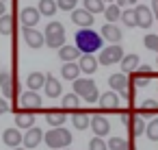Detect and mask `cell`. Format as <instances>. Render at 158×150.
<instances>
[{
    "label": "cell",
    "mask_w": 158,
    "mask_h": 150,
    "mask_svg": "<svg viewBox=\"0 0 158 150\" xmlns=\"http://www.w3.org/2000/svg\"><path fill=\"white\" fill-rule=\"evenodd\" d=\"M41 141H44V130H41L39 126H33V128H28V130L24 133L22 146H24V148H37Z\"/></svg>",
    "instance_id": "2e32d148"
},
{
    "label": "cell",
    "mask_w": 158,
    "mask_h": 150,
    "mask_svg": "<svg viewBox=\"0 0 158 150\" xmlns=\"http://www.w3.org/2000/svg\"><path fill=\"white\" fill-rule=\"evenodd\" d=\"M2 141L13 150V148H20L22 146V141H24V135H22V130L20 128H15V126H11V128H7L5 133H2Z\"/></svg>",
    "instance_id": "9a60e30c"
},
{
    "label": "cell",
    "mask_w": 158,
    "mask_h": 150,
    "mask_svg": "<svg viewBox=\"0 0 158 150\" xmlns=\"http://www.w3.org/2000/svg\"><path fill=\"white\" fill-rule=\"evenodd\" d=\"M145 135L149 141H158V117H152L145 126Z\"/></svg>",
    "instance_id": "e575fe53"
},
{
    "label": "cell",
    "mask_w": 158,
    "mask_h": 150,
    "mask_svg": "<svg viewBox=\"0 0 158 150\" xmlns=\"http://www.w3.org/2000/svg\"><path fill=\"white\" fill-rule=\"evenodd\" d=\"M134 13H136V24L139 29H149L152 22H154V13L147 5H136L134 7Z\"/></svg>",
    "instance_id": "8fae6325"
},
{
    "label": "cell",
    "mask_w": 158,
    "mask_h": 150,
    "mask_svg": "<svg viewBox=\"0 0 158 150\" xmlns=\"http://www.w3.org/2000/svg\"><path fill=\"white\" fill-rule=\"evenodd\" d=\"M80 55H93L95 50L102 48V35L95 33L93 29H80L76 33V44H74Z\"/></svg>",
    "instance_id": "6da1fadb"
},
{
    "label": "cell",
    "mask_w": 158,
    "mask_h": 150,
    "mask_svg": "<svg viewBox=\"0 0 158 150\" xmlns=\"http://www.w3.org/2000/svg\"><path fill=\"white\" fill-rule=\"evenodd\" d=\"M0 91H2V98H13L15 89H13V74L9 70H0Z\"/></svg>",
    "instance_id": "4fadbf2b"
},
{
    "label": "cell",
    "mask_w": 158,
    "mask_h": 150,
    "mask_svg": "<svg viewBox=\"0 0 158 150\" xmlns=\"http://www.w3.org/2000/svg\"><path fill=\"white\" fill-rule=\"evenodd\" d=\"M156 113H158V102L156 100H143L141 102V107H139V115L141 117H156Z\"/></svg>",
    "instance_id": "4316f807"
},
{
    "label": "cell",
    "mask_w": 158,
    "mask_h": 150,
    "mask_svg": "<svg viewBox=\"0 0 158 150\" xmlns=\"http://www.w3.org/2000/svg\"><path fill=\"white\" fill-rule=\"evenodd\" d=\"M102 35H104V39L110 42V46H119V42L123 39V33H121V29L117 24H104L102 26Z\"/></svg>",
    "instance_id": "e0dca14e"
},
{
    "label": "cell",
    "mask_w": 158,
    "mask_h": 150,
    "mask_svg": "<svg viewBox=\"0 0 158 150\" xmlns=\"http://www.w3.org/2000/svg\"><path fill=\"white\" fill-rule=\"evenodd\" d=\"M9 111V102L2 98V96H0V115H2V113H7Z\"/></svg>",
    "instance_id": "60d3db41"
},
{
    "label": "cell",
    "mask_w": 158,
    "mask_h": 150,
    "mask_svg": "<svg viewBox=\"0 0 158 150\" xmlns=\"http://www.w3.org/2000/svg\"><path fill=\"white\" fill-rule=\"evenodd\" d=\"M98 104H100L104 111L119 109V94H115V91H104V94H100V98H98Z\"/></svg>",
    "instance_id": "d6986e66"
},
{
    "label": "cell",
    "mask_w": 158,
    "mask_h": 150,
    "mask_svg": "<svg viewBox=\"0 0 158 150\" xmlns=\"http://www.w3.org/2000/svg\"><path fill=\"white\" fill-rule=\"evenodd\" d=\"M126 124H128V135H130L128 139H134V137L143 135V133H145V126H147V122H145L139 113H136V115H130Z\"/></svg>",
    "instance_id": "7c38bea8"
},
{
    "label": "cell",
    "mask_w": 158,
    "mask_h": 150,
    "mask_svg": "<svg viewBox=\"0 0 158 150\" xmlns=\"http://www.w3.org/2000/svg\"><path fill=\"white\" fill-rule=\"evenodd\" d=\"M35 126V113H31V111H24V109H20V111H15V128H24V130H28V128H33Z\"/></svg>",
    "instance_id": "ac0fdd59"
},
{
    "label": "cell",
    "mask_w": 158,
    "mask_h": 150,
    "mask_svg": "<svg viewBox=\"0 0 158 150\" xmlns=\"http://www.w3.org/2000/svg\"><path fill=\"white\" fill-rule=\"evenodd\" d=\"M136 5H139V0H117V7L119 9H130V7L134 9Z\"/></svg>",
    "instance_id": "ab89813d"
},
{
    "label": "cell",
    "mask_w": 158,
    "mask_h": 150,
    "mask_svg": "<svg viewBox=\"0 0 158 150\" xmlns=\"http://www.w3.org/2000/svg\"><path fill=\"white\" fill-rule=\"evenodd\" d=\"M13 26H15V18L13 15H2L0 18V35H11L13 33Z\"/></svg>",
    "instance_id": "d6a6232c"
},
{
    "label": "cell",
    "mask_w": 158,
    "mask_h": 150,
    "mask_svg": "<svg viewBox=\"0 0 158 150\" xmlns=\"http://www.w3.org/2000/svg\"><path fill=\"white\" fill-rule=\"evenodd\" d=\"M72 139H74V135H72L65 126H61V128H50L48 133H44V141H46L48 148H52V150L69 148V146H72Z\"/></svg>",
    "instance_id": "7a4b0ae2"
},
{
    "label": "cell",
    "mask_w": 158,
    "mask_h": 150,
    "mask_svg": "<svg viewBox=\"0 0 158 150\" xmlns=\"http://www.w3.org/2000/svg\"><path fill=\"white\" fill-rule=\"evenodd\" d=\"M104 2H113V0H104Z\"/></svg>",
    "instance_id": "bcb514c9"
},
{
    "label": "cell",
    "mask_w": 158,
    "mask_h": 150,
    "mask_svg": "<svg viewBox=\"0 0 158 150\" xmlns=\"http://www.w3.org/2000/svg\"><path fill=\"white\" fill-rule=\"evenodd\" d=\"M44 37H46V46H48L50 50H59V48L65 46V26H63L61 22L52 20V22L46 26Z\"/></svg>",
    "instance_id": "3957f363"
},
{
    "label": "cell",
    "mask_w": 158,
    "mask_h": 150,
    "mask_svg": "<svg viewBox=\"0 0 158 150\" xmlns=\"http://www.w3.org/2000/svg\"><path fill=\"white\" fill-rule=\"evenodd\" d=\"M59 57H61V61H63V63H76L82 55H80V50H78L76 46L65 44L63 48H59Z\"/></svg>",
    "instance_id": "44dd1931"
},
{
    "label": "cell",
    "mask_w": 158,
    "mask_h": 150,
    "mask_svg": "<svg viewBox=\"0 0 158 150\" xmlns=\"http://www.w3.org/2000/svg\"><path fill=\"white\" fill-rule=\"evenodd\" d=\"M72 124H74V128L76 130H85L89 124H91V115L85 111V109H78V111H72Z\"/></svg>",
    "instance_id": "603a6c76"
},
{
    "label": "cell",
    "mask_w": 158,
    "mask_h": 150,
    "mask_svg": "<svg viewBox=\"0 0 158 150\" xmlns=\"http://www.w3.org/2000/svg\"><path fill=\"white\" fill-rule=\"evenodd\" d=\"M123 48L121 46H108L104 50H100V57H98V63L100 65H115V63H121L123 59Z\"/></svg>",
    "instance_id": "5b68a950"
},
{
    "label": "cell",
    "mask_w": 158,
    "mask_h": 150,
    "mask_svg": "<svg viewBox=\"0 0 158 150\" xmlns=\"http://www.w3.org/2000/svg\"><path fill=\"white\" fill-rule=\"evenodd\" d=\"M63 150H72V148H63Z\"/></svg>",
    "instance_id": "7dc6e473"
},
{
    "label": "cell",
    "mask_w": 158,
    "mask_h": 150,
    "mask_svg": "<svg viewBox=\"0 0 158 150\" xmlns=\"http://www.w3.org/2000/svg\"><path fill=\"white\" fill-rule=\"evenodd\" d=\"M104 18H106V24H115V22L121 20V9L117 7V2L115 5H108L104 9Z\"/></svg>",
    "instance_id": "4dcf8cb0"
},
{
    "label": "cell",
    "mask_w": 158,
    "mask_h": 150,
    "mask_svg": "<svg viewBox=\"0 0 158 150\" xmlns=\"http://www.w3.org/2000/svg\"><path fill=\"white\" fill-rule=\"evenodd\" d=\"M74 94H76L82 102H87V104L98 102V98H100L98 85H95L91 78H76V81H74Z\"/></svg>",
    "instance_id": "277c9868"
},
{
    "label": "cell",
    "mask_w": 158,
    "mask_h": 150,
    "mask_svg": "<svg viewBox=\"0 0 158 150\" xmlns=\"http://www.w3.org/2000/svg\"><path fill=\"white\" fill-rule=\"evenodd\" d=\"M44 89H46V96H48V98H59V96L63 94V85H61L59 78H54L52 74H46V85H44Z\"/></svg>",
    "instance_id": "7402d4cb"
},
{
    "label": "cell",
    "mask_w": 158,
    "mask_h": 150,
    "mask_svg": "<svg viewBox=\"0 0 158 150\" xmlns=\"http://www.w3.org/2000/svg\"><path fill=\"white\" fill-rule=\"evenodd\" d=\"M132 78H130V83L134 85V87H147L149 85V81L154 78V72H152V68L149 65H143V68H139L134 74H130Z\"/></svg>",
    "instance_id": "30bf717a"
},
{
    "label": "cell",
    "mask_w": 158,
    "mask_h": 150,
    "mask_svg": "<svg viewBox=\"0 0 158 150\" xmlns=\"http://www.w3.org/2000/svg\"><path fill=\"white\" fill-rule=\"evenodd\" d=\"M82 9L85 11H89L91 15H95V13H102L106 7H104V0H82Z\"/></svg>",
    "instance_id": "1f68e13d"
},
{
    "label": "cell",
    "mask_w": 158,
    "mask_h": 150,
    "mask_svg": "<svg viewBox=\"0 0 158 150\" xmlns=\"http://www.w3.org/2000/svg\"><path fill=\"white\" fill-rule=\"evenodd\" d=\"M143 44H145L147 50L158 52V35H156V33H147V35L143 37Z\"/></svg>",
    "instance_id": "d590c367"
},
{
    "label": "cell",
    "mask_w": 158,
    "mask_h": 150,
    "mask_svg": "<svg viewBox=\"0 0 158 150\" xmlns=\"http://www.w3.org/2000/svg\"><path fill=\"white\" fill-rule=\"evenodd\" d=\"M13 150H26V148H22V146H20V148H13Z\"/></svg>",
    "instance_id": "f6af8a7d"
},
{
    "label": "cell",
    "mask_w": 158,
    "mask_h": 150,
    "mask_svg": "<svg viewBox=\"0 0 158 150\" xmlns=\"http://www.w3.org/2000/svg\"><path fill=\"white\" fill-rule=\"evenodd\" d=\"M39 13H41V18L44 15H48V18H52V15H56V11H59V7H56V0H39Z\"/></svg>",
    "instance_id": "f1b7e54d"
},
{
    "label": "cell",
    "mask_w": 158,
    "mask_h": 150,
    "mask_svg": "<svg viewBox=\"0 0 158 150\" xmlns=\"http://www.w3.org/2000/svg\"><path fill=\"white\" fill-rule=\"evenodd\" d=\"M152 13H156L158 18V0H152Z\"/></svg>",
    "instance_id": "b9f144b4"
},
{
    "label": "cell",
    "mask_w": 158,
    "mask_h": 150,
    "mask_svg": "<svg viewBox=\"0 0 158 150\" xmlns=\"http://www.w3.org/2000/svg\"><path fill=\"white\" fill-rule=\"evenodd\" d=\"M123 150H134V139H128V143H126Z\"/></svg>",
    "instance_id": "ee69618b"
},
{
    "label": "cell",
    "mask_w": 158,
    "mask_h": 150,
    "mask_svg": "<svg viewBox=\"0 0 158 150\" xmlns=\"http://www.w3.org/2000/svg\"><path fill=\"white\" fill-rule=\"evenodd\" d=\"M80 102H82V100H80L74 91H72V94H65V96H63V111H78V109H80Z\"/></svg>",
    "instance_id": "f546056e"
},
{
    "label": "cell",
    "mask_w": 158,
    "mask_h": 150,
    "mask_svg": "<svg viewBox=\"0 0 158 150\" xmlns=\"http://www.w3.org/2000/svg\"><path fill=\"white\" fill-rule=\"evenodd\" d=\"M91 130L95 133V137H106L108 133H110V120L106 117V115H102V113H98V115H91Z\"/></svg>",
    "instance_id": "52a82bcc"
},
{
    "label": "cell",
    "mask_w": 158,
    "mask_h": 150,
    "mask_svg": "<svg viewBox=\"0 0 158 150\" xmlns=\"http://www.w3.org/2000/svg\"><path fill=\"white\" fill-rule=\"evenodd\" d=\"M93 20H95V15H91L85 9H74L72 11V22L76 26H80V29H91L93 26Z\"/></svg>",
    "instance_id": "5bb4252c"
},
{
    "label": "cell",
    "mask_w": 158,
    "mask_h": 150,
    "mask_svg": "<svg viewBox=\"0 0 158 150\" xmlns=\"http://www.w3.org/2000/svg\"><path fill=\"white\" fill-rule=\"evenodd\" d=\"M39 20H41V13H39L37 7H24L20 11V22H22L24 29H37Z\"/></svg>",
    "instance_id": "8992f818"
},
{
    "label": "cell",
    "mask_w": 158,
    "mask_h": 150,
    "mask_svg": "<svg viewBox=\"0 0 158 150\" xmlns=\"http://www.w3.org/2000/svg\"><path fill=\"white\" fill-rule=\"evenodd\" d=\"M98 59L93 57V55H82L80 59H78V68H80V72H85L87 76H91L95 70H98Z\"/></svg>",
    "instance_id": "cb8c5ba5"
},
{
    "label": "cell",
    "mask_w": 158,
    "mask_h": 150,
    "mask_svg": "<svg viewBox=\"0 0 158 150\" xmlns=\"http://www.w3.org/2000/svg\"><path fill=\"white\" fill-rule=\"evenodd\" d=\"M139 70V55H126L121 59V72L123 74H134Z\"/></svg>",
    "instance_id": "484cf974"
},
{
    "label": "cell",
    "mask_w": 158,
    "mask_h": 150,
    "mask_svg": "<svg viewBox=\"0 0 158 150\" xmlns=\"http://www.w3.org/2000/svg\"><path fill=\"white\" fill-rule=\"evenodd\" d=\"M126 143H128V139H123V137H110L106 146H108V150H123Z\"/></svg>",
    "instance_id": "8d00e7d4"
},
{
    "label": "cell",
    "mask_w": 158,
    "mask_h": 150,
    "mask_svg": "<svg viewBox=\"0 0 158 150\" xmlns=\"http://www.w3.org/2000/svg\"><path fill=\"white\" fill-rule=\"evenodd\" d=\"M22 35H24L26 46H28V48H33V50H39V48H44V46H46V37H44V33H39L37 29H24V31H22Z\"/></svg>",
    "instance_id": "ba28073f"
},
{
    "label": "cell",
    "mask_w": 158,
    "mask_h": 150,
    "mask_svg": "<svg viewBox=\"0 0 158 150\" xmlns=\"http://www.w3.org/2000/svg\"><path fill=\"white\" fill-rule=\"evenodd\" d=\"M61 74H63V78L65 81H76V78H80V68H78V61L76 63H63V68H61Z\"/></svg>",
    "instance_id": "83f0119b"
},
{
    "label": "cell",
    "mask_w": 158,
    "mask_h": 150,
    "mask_svg": "<svg viewBox=\"0 0 158 150\" xmlns=\"http://www.w3.org/2000/svg\"><path fill=\"white\" fill-rule=\"evenodd\" d=\"M20 104H22L24 111L35 113L37 109H41V96H39L37 91H24V94L20 96Z\"/></svg>",
    "instance_id": "9c48e42d"
},
{
    "label": "cell",
    "mask_w": 158,
    "mask_h": 150,
    "mask_svg": "<svg viewBox=\"0 0 158 150\" xmlns=\"http://www.w3.org/2000/svg\"><path fill=\"white\" fill-rule=\"evenodd\" d=\"M89 150H108V146L104 143L102 137H91V141H89Z\"/></svg>",
    "instance_id": "74e56055"
},
{
    "label": "cell",
    "mask_w": 158,
    "mask_h": 150,
    "mask_svg": "<svg viewBox=\"0 0 158 150\" xmlns=\"http://www.w3.org/2000/svg\"><path fill=\"white\" fill-rule=\"evenodd\" d=\"M2 15H7V7H5L2 0H0V18H2Z\"/></svg>",
    "instance_id": "7bdbcfd3"
},
{
    "label": "cell",
    "mask_w": 158,
    "mask_h": 150,
    "mask_svg": "<svg viewBox=\"0 0 158 150\" xmlns=\"http://www.w3.org/2000/svg\"><path fill=\"white\" fill-rule=\"evenodd\" d=\"M46 122H48L52 128H61V126L67 122V111H63V109H52V111H46Z\"/></svg>",
    "instance_id": "ffe728a7"
},
{
    "label": "cell",
    "mask_w": 158,
    "mask_h": 150,
    "mask_svg": "<svg viewBox=\"0 0 158 150\" xmlns=\"http://www.w3.org/2000/svg\"><path fill=\"white\" fill-rule=\"evenodd\" d=\"M26 85H28V91H39V89H44V85H46V74H44V72H31L28 78H26Z\"/></svg>",
    "instance_id": "d4e9b609"
},
{
    "label": "cell",
    "mask_w": 158,
    "mask_h": 150,
    "mask_svg": "<svg viewBox=\"0 0 158 150\" xmlns=\"http://www.w3.org/2000/svg\"><path fill=\"white\" fill-rule=\"evenodd\" d=\"M76 2H78V0H56V7L61 11H74L76 9Z\"/></svg>",
    "instance_id": "f35d334b"
},
{
    "label": "cell",
    "mask_w": 158,
    "mask_h": 150,
    "mask_svg": "<svg viewBox=\"0 0 158 150\" xmlns=\"http://www.w3.org/2000/svg\"><path fill=\"white\" fill-rule=\"evenodd\" d=\"M121 24L128 26V29L139 26V24H136V13H134V9H121Z\"/></svg>",
    "instance_id": "836d02e7"
}]
</instances>
